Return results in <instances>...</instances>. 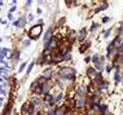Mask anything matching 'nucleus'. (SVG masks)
<instances>
[{
  "label": "nucleus",
  "instance_id": "nucleus-1",
  "mask_svg": "<svg viewBox=\"0 0 123 115\" xmlns=\"http://www.w3.org/2000/svg\"><path fill=\"white\" fill-rule=\"evenodd\" d=\"M30 104L34 105L36 109H43L44 107V101H43V97L42 96H34L31 98V101H30Z\"/></svg>",
  "mask_w": 123,
  "mask_h": 115
},
{
  "label": "nucleus",
  "instance_id": "nucleus-2",
  "mask_svg": "<svg viewBox=\"0 0 123 115\" xmlns=\"http://www.w3.org/2000/svg\"><path fill=\"white\" fill-rule=\"evenodd\" d=\"M40 34H42V25H35L30 29V38L36 39L40 36Z\"/></svg>",
  "mask_w": 123,
  "mask_h": 115
},
{
  "label": "nucleus",
  "instance_id": "nucleus-3",
  "mask_svg": "<svg viewBox=\"0 0 123 115\" xmlns=\"http://www.w3.org/2000/svg\"><path fill=\"white\" fill-rule=\"evenodd\" d=\"M53 75H55V70H53L52 67H48V69H45V70L43 71L40 76L44 78L47 81H49V80H52V79H53Z\"/></svg>",
  "mask_w": 123,
  "mask_h": 115
},
{
  "label": "nucleus",
  "instance_id": "nucleus-4",
  "mask_svg": "<svg viewBox=\"0 0 123 115\" xmlns=\"http://www.w3.org/2000/svg\"><path fill=\"white\" fill-rule=\"evenodd\" d=\"M86 106H87V97H76L75 107H78L79 110H83L86 109Z\"/></svg>",
  "mask_w": 123,
  "mask_h": 115
},
{
  "label": "nucleus",
  "instance_id": "nucleus-5",
  "mask_svg": "<svg viewBox=\"0 0 123 115\" xmlns=\"http://www.w3.org/2000/svg\"><path fill=\"white\" fill-rule=\"evenodd\" d=\"M53 87H55V84H51L49 81H47L44 85H42V97L45 96V94L51 93V91L53 89Z\"/></svg>",
  "mask_w": 123,
  "mask_h": 115
},
{
  "label": "nucleus",
  "instance_id": "nucleus-6",
  "mask_svg": "<svg viewBox=\"0 0 123 115\" xmlns=\"http://www.w3.org/2000/svg\"><path fill=\"white\" fill-rule=\"evenodd\" d=\"M31 91H32V93H34L35 96H42V85L36 80L31 84Z\"/></svg>",
  "mask_w": 123,
  "mask_h": 115
},
{
  "label": "nucleus",
  "instance_id": "nucleus-7",
  "mask_svg": "<svg viewBox=\"0 0 123 115\" xmlns=\"http://www.w3.org/2000/svg\"><path fill=\"white\" fill-rule=\"evenodd\" d=\"M93 63H95V66H93V67H95V69H97V70H100V71H102V70L105 69V65H104V57H100L96 62H93Z\"/></svg>",
  "mask_w": 123,
  "mask_h": 115
},
{
  "label": "nucleus",
  "instance_id": "nucleus-8",
  "mask_svg": "<svg viewBox=\"0 0 123 115\" xmlns=\"http://www.w3.org/2000/svg\"><path fill=\"white\" fill-rule=\"evenodd\" d=\"M66 113H68V109H66L64 105H61V106H56L55 115H66Z\"/></svg>",
  "mask_w": 123,
  "mask_h": 115
},
{
  "label": "nucleus",
  "instance_id": "nucleus-9",
  "mask_svg": "<svg viewBox=\"0 0 123 115\" xmlns=\"http://www.w3.org/2000/svg\"><path fill=\"white\" fill-rule=\"evenodd\" d=\"M86 36H87V30H86V29H82L80 32H79V35H76V38H78V40L80 41V43L84 41Z\"/></svg>",
  "mask_w": 123,
  "mask_h": 115
},
{
  "label": "nucleus",
  "instance_id": "nucleus-10",
  "mask_svg": "<svg viewBox=\"0 0 123 115\" xmlns=\"http://www.w3.org/2000/svg\"><path fill=\"white\" fill-rule=\"evenodd\" d=\"M104 81V78H102V74H96V76L93 78V83H95V87H97L100 83Z\"/></svg>",
  "mask_w": 123,
  "mask_h": 115
},
{
  "label": "nucleus",
  "instance_id": "nucleus-11",
  "mask_svg": "<svg viewBox=\"0 0 123 115\" xmlns=\"http://www.w3.org/2000/svg\"><path fill=\"white\" fill-rule=\"evenodd\" d=\"M87 75H88L89 78L93 79V78L96 76V69H95V67H88V69H87Z\"/></svg>",
  "mask_w": 123,
  "mask_h": 115
},
{
  "label": "nucleus",
  "instance_id": "nucleus-12",
  "mask_svg": "<svg viewBox=\"0 0 123 115\" xmlns=\"http://www.w3.org/2000/svg\"><path fill=\"white\" fill-rule=\"evenodd\" d=\"M89 45H91V43H89V41H83L82 45H80V48H79V51L83 53L84 51H87V49L89 48Z\"/></svg>",
  "mask_w": 123,
  "mask_h": 115
},
{
  "label": "nucleus",
  "instance_id": "nucleus-13",
  "mask_svg": "<svg viewBox=\"0 0 123 115\" xmlns=\"http://www.w3.org/2000/svg\"><path fill=\"white\" fill-rule=\"evenodd\" d=\"M68 38H69V43H73L76 39V32L75 31H70L69 35H68Z\"/></svg>",
  "mask_w": 123,
  "mask_h": 115
},
{
  "label": "nucleus",
  "instance_id": "nucleus-14",
  "mask_svg": "<svg viewBox=\"0 0 123 115\" xmlns=\"http://www.w3.org/2000/svg\"><path fill=\"white\" fill-rule=\"evenodd\" d=\"M52 31H53V29L51 27V29H49V30L47 31V34L44 35V40H45V41H48V40H51V39H52V35H53Z\"/></svg>",
  "mask_w": 123,
  "mask_h": 115
},
{
  "label": "nucleus",
  "instance_id": "nucleus-15",
  "mask_svg": "<svg viewBox=\"0 0 123 115\" xmlns=\"http://www.w3.org/2000/svg\"><path fill=\"white\" fill-rule=\"evenodd\" d=\"M29 106H30V102H26V104H24V106H22L21 111H22L24 114H27V111H29Z\"/></svg>",
  "mask_w": 123,
  "mask_h": 115
},
{
  "label": "nucleus",
  "instance_id": "nucleus-16",
  "mask_svg": "<svg viewBox=\"0 0 123 115\" xmlns=\"http://www.w3.org/2000/svg\"><path fill=\"white\" fill-rule=\"evenodd\" d=\"M117 53L123 56V41L119 43V45H118V48H117Z\"/></svg>",
  "mask_w": 123,
  "mask_h": 115
},
{
  "label": "nucleus",
  "instance_id": "nucleus-17",
  "mask_svg": "<svg viewBox=\"0 0 123 115\" xmlns=\"http://www.w3.org/2000/svg\"><path fill=\"white\" fill-rule=\"evenodd\" d=\"M114 80L117 81V83H118V81H121V74H119L118 71H117V73L114 74Z\"/></svg>",
  "mask_w": 123,
  "mask_h": 115
},
{
  "label": "nucleus",
  "instance_id": "nucleus-18",
  "mask_svg": "<svg viewBox=\"0 0 123 115\" xmlns=\"http://www.w3.org/2000/svg\"><path fill=\"white\" fill-rule=\"evenodd\" d=\"M118 36L121 38V39H123V26H121V27H119V30H118Z\"/></svg>",
  "mask_w": 123,
  "mask_h": 115
},
{
  "label": "nucleus",
  "instance_id": "nucleus-19",
  "mask_svg": "<svg viewBox=\"0 0 123 115\" xmlns=\"http://www.w3.org/2000/svg\"><path fill=\"white\" fill-rule=\"evenodd\" d=\"M110 31H111V29H109L108 31H105V32H104V38H108L109 34H110Z\"/></svg>",
  "mask_w": 123,
  "mask_h": 115
},
{
  "label": "nucleus",
  "instance_id": "nucleus-20",
  "mask_svg": "<svg viewBox=\"0 0 123 115\" xmlns=\"http://www.w3.org/2000/svg\"><path fill=\"white\" fill-rule=\"evenodd\" d=\"M97 27H98V25L93 23V25H92V27H91V31H95V30H96V29H97Z\"/></svg>",
  "mask_w": 123,
  "mask_h": 115
},
{
  "label": "nucleus",
  "instance_id": "nucleus-21",
  "mask_svg": "<svg viewBox=\"0 0 123 115\" xmlns=\"http://www.w3.org/2000/svg\"><path fill=\"white\" fill-rule=\"evenodd\" d=\"M108 21H109L108 17H104V18H102V22H108Z\"/></svg>",
  "mask_w": 123,
  "mask_h": 115
},
{
  "label": "nucleus",
  "instance_id": "nucleus-22",
  "mask_svg": "<svg viewBox=\"0 0 123 115\" xmlns=\"http://www.w3.org/2000/svg\"><path fill=\"white\" fill-rule=\"evenodd\" d=\"M84 115H93L92 113H87V114H84Z\"/></svg>",
  "mask_w": 123,
  "mask_h": 115
},
{
  "label": "nucleus",
  "instance_id": "nucleus-23",
  "mask_svg": "<svg viewBox=\"0 0 123 115\" xmlns=\"http://www.w3.org/2000/svg\"><path fill=\"white\" fill-rule=\"evenodd\" d=\"M79 115H83V114H79Z\"/></svg>",
  "mask_w": 123,
  "mask_h": 115
}]
</instances>
